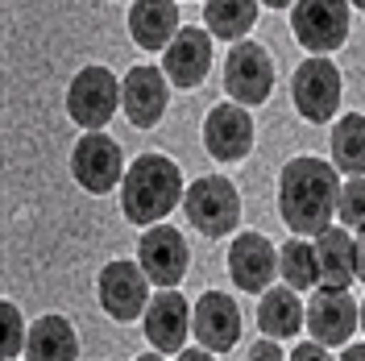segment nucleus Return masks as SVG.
Listing matches in <instances>:
<instances>
[{
  "label": "nucleus",
  "instance_id": "obj_1",
  "mask_svg": "<svg viewBox=\"0 0 365 361\" xmlns=\"http://www.w3.org/2000/svg\"><path fill=\"white\" fill-rule=\"evenodd\" d=\"M341 203V171L324 158H291L278 175V216L291 233H319Z\"/></svg>",
  "mask_w": 365,
  "mask_h": 361
},
{
  "label": "nucleus",
  "instance_id": "obj_2",
  "mask_svg": "<svg viewBox=\"0 0 365 361\" xmlns=\"http://www.w3.org/2000/svg\"><path fill=\"white\" fill-rule=\"evenodd\" d=\"M182 203V171L166 154H141L120 179V212L137 228L166 220Z\"/></svg>",
  "mask_w": 365,
  "mask_h": 361
},
{
  "label": "nucleus",
  "instance_id": "obj_3",
  "mask_svg": "<svg viewBox=\"0 0 365 361\" xmlns=\"http://www.w3.org/2000/svg\"><path fill=\"white\" fill-rule=\"evenodd\" d=\"M182 212L204 237H228L241 225V191L225 175H200L182 191Z\"/></svg>",
  "mask_w": 365,
  "mask_h": 361
},
{
  "label": "nucleus",
  "instance_id": "obj_4",
  "mask_svg": "<svg viewBox=\"0 0 365 361\" xmlns=\"http://www.w3.org/2000/svg\"><path fill=\"white\" fill-rule=\"evenodd\" d=\"M341 71L332 67L328 54H312L303 59L291 75V100H295V113L312 125H328L332 113L341 108Z\"/></svg>",
  "mask_w": 365,
  "mask_h": 361
},
{
  "label": "nucleus",
  "instance_id": "obj_5",
  "mask_svg": "<svg viewBox=\"0 0 365 361\" xmlns=\"http://www.w3.org/2000/svg\"><path fill=\"white\" fill-rule=\"evenodd\" d=\"M120 108V79L108 67H79L67 83V116L79 129H104Z\"/></svg>",
  "mask_w": 365,
  "mask_h": 361
},
{
  "label": "nucleus",
  "instance_id": "obj_6",
  "mask_svg": "<svg viewBox=\"0 0 365 361\" xmlns=\"http://www.w3.org/2000/svg\"><path fill=\"white\" fill-rule=\"evenodd\" d=\"M291 34L312 54H332L349 38V0H295Z\"/></svg>",
  "mask_w": 365,
  "mask_h": 361
},
{
  "label": "nucleus",
  "instance_id": "obj_7",
  "mask_svg": "<svg viewBox=\"0 0 365 361\" xmlns=\"http://www.w3.org/2000/svg\"><path fill=\"white\" fill-rule=\"evenodd\" d=\"M96 295H100L104 316H113L116 324H133L150 307V274L141 270V262L133 266L129 258H116V262H108L100 270Z\"/></svg>",
  "mask_w": 365,
  "mask_h": 361
},
{
  "label": "nucleus",
  "instance_id": "obj_8",
  "mask_svg": "<svg viewBox=\"0 0 365 361\" xmlns=\"http://www.w3.org/2000/svg\"><path fill=\"white\" fill-rule=\"evenodd\" d=\"M125 171L129 166H125L120 146L108 133H100V129H88V133L75 141V150H71V175L91 195H104V191L120 187Z\"/></svg>",
  "mask_w": 365,
  "mask_h": 361
},
{
  "label": "nucleus",
  "instance_id": "obj_9",
  "mask_svg": "<svg viewBox=\"0 0 365 361\" xmlns=\"http://www.w3.org/2000/svg\"><path fill=\"white\" fill-rule=\"evenodd\" d=\"M225 91L237 100V104H266L274 91V59L266 54V46L257 42H232L225 63Z\"/></svg>",
  "mask_w": 365,
  "mask_h": 361
},
{
  "label": "nucleus",
  "instance_id": "obj_10",
  "mask_svg": "<svg viewBox=\"0 0 365 361\" xmlns=\"http://www.w3.org/2000/svg\"><path fill=\"white\" fill-rule=\"evenodd\" d=\"M137 262L150 274L154 287H179L187 266H191V249L187 237L170 225H150L137 237Z\"/></svg>",
  "mask_w": 365,
  "mask_h": 361
},
{
  "label": "nucleus",
  "instance_id": "obj_11",
  "mask_svg": "<svg viewBox=\"0 0 365 361\" xmlns=\"http://www.w3.org/2000/svg\"><path fill=\"white\" fill-rule=\"evenodd\" d=\"M361 324V303L349 295V287H319L307 303V332L324 340L328 349L349 345V337Z\"/></svg>",
  "mask_w": 365,
  "mask_h": 361
},
{
  "label": "nucleus",
  "instance_id": "obj_12",
  "mask_svg": "<svg viewBox=\"0 0 365 361\" xmlns=\"http://www.w3.org/2000/svg\"><path fill=\"white\" fill-rule=\"evenodd\" d=\"M191 337L207 345L212 353H232L241 340V307L225 291H204L200 303L191 307Z\"/></svg>",
  "mask_w": 365,
  "mask_h": 361
},
{
  "label": "nucleus",
  "instance_id": "obj_13",
  "mask_svg": "<svg viewBox=\"0 0 365 361\" xmlns=\"http://www.w3.org/2000/svg\"><path fill=\"white\" fill-rule=\"evenodd\" d=\"M166 71L162 67H129L120 79V108L129 116V125L137 129H154L162 116H166Z\"/></svg>",
  "mask_w": 365,
  "mask_h": 361
},
{
  "label": "nucleus",
  "instance_id": "obj_14",
  "mask_svg": "<svg viewBox=\"0 0 365 361\" xmlns=\"http://www.w3.org/2000/svg\"><path fill=\"white\" fill-rule=\"evenodd\" d=\"M278 274V249L262 237V233H241L232 237L228 249V278L232 287L245 295H262Z\"/></svg>",
  "mask_w": 365,
  "mask_h": 361
},
{
  "label": "nucleus",
  "instance_id": "obj_15",
  "mask_svg": "<svg viewBox=\"0 0 365 361\" xmlns=\"http://www.w3.org/2000/svg\"><path fill=\"white\" fill-rule=\"evenodd\" d=\"M204 146L216 162H241L253 150V116L245 104H216L204 121Z\"/></svg>",
  "mask_w": 365,
  "mask_h": 361
},
{
  "label": "nucleus",
  "instance_id": "obj_16",
  "mask_svg": "<svg viewBox=\"0 0 365 361\" xmlns=\"http://www.w3.org/2000/svg\"><path fill=\"white\" fill-rule=\"evenodd\" d=\"M141 320H145V337L154 345V353L175 357L182 349V340H187V332H191V303L175 287H162L158 295H150V307H145Z\"/></svg>",
  "mask_w": 365,
  "mask_h": 361
},
{
  "label": "nucleus",
  "instance_id": "obj_17",
  "mask_svg": "<svg viewBox=\"0 0 365 361\" xmlns=\"http://www.w3.org/2000/svg\"><path fill=\"white\" fill-rule=\"evenodd\" d=\"M166 79L175 88H200L212 67V34L200 25H182L166 46Z\"/></svg>",
  "mask_w": 365,
  "mask_h": 361
},
{
  "label": "nucleus",
  "instance_id": "obj_18",
  "mask_svg": "<svg viewBox=\"0 0 365 361\" xmlns=\"http://www.w3.org/2000/svg\"><path fill=\"white\" fill-rule=\"evenodd\" d=\"M179 4L175 0H133L129 9V38L141 50H166L179 34Z\"/></svg>",
  "mask_w": 365,
  "mask_h": 361
},
{
  "label": "nucleus",
  "instance_id": "obj_19",
  "mask_svg": "<svg viewBox=\"0 0 365 361\" xmlns=\"http://www.w3.org/2000/svg\"><path fill=\"white\" fill-rule=\"evenodd\" d=\"M316 266L319 287H353L357 283V262H353V233L341 225H328L316 233Z\"/></svg>",
  "mask_w": 365,
  "mask_h": 361
},
{
  "label": "nucleus",
  "instance_id": "obj_20",
  "mask_svg": "<svg viewBox=\"0 0 365 361\" xmlns=\"http://www.w3.org/2000/svg\"><path fill=\"white\" fill-rule=\"evenodd\" d=\"M257 324L274 340L299 337V328L307 324V307H303V299H299L295 287H266L262 291V303H257Z\"/></svg>",
  "mask_w": 365,
  "mask_h": 361
},
{
  "label": "nucleus",
  "instance_id": "obj_21",
  "mask_svg": "<svg viewBox=\"0 0 365 361\" xmlns=\"http://www.w3.org/2000/svg\"><path fill=\"white\" fill-rule=\"evenodd\" d=\"M25 357L29 361H75L79 357V337H75L71 320L67 316H38L29 324Z\"/></svg>",
  "mask_w": 365,
  "mask_h": 361
},
{
  "label": "nucleus",
  "instance_id": "obj_22",
  "mask_svg": "<svg viewBox=\"0 0 365 361\" xmlns=\"http://www.w3.org/2000/svg\"><path fill=\"white\" fill-rule=\"evenodd\" d=\"M328 146H332V166L341 175H365V113H344L332 125Z\"/></svg>",
  "mask_w": 365,
  "mask_h": 361
},
{
  "label": "nucleus",
  "instance_id": "obj_23",
  "mask_svg": "<svg viewBox=\"0 0 365 361\" xmlns=\"http://www.w3.org/2000/svg\"><path fill=\"white\" fill-rule=\"evenodd\" d=\"M257 4L262 0H204V25L212 38L241 42L257 21Z\"/></svg>",
  "mask_w": 365,
  "mask_h": 361
},
{
  "label": "nucleus",
  "instance_id": "obj_24",
  "mask_svg": "<svg viewBox=\"0 0 365 361\" xmlns=\"http://www.w3.org/2000/svg\"><path fill=\"white\" fill-rule=\"evenodd\" d=\"M278 274H282L287 287H295V291H312V287H319L316 241H303V237L295 233L287 245L278 249Z\"/></svg>",
  "mask_w": 365,
  "mask_h": 361
},
{
  "label": "nucleus",
  "instance_id": "obj_25",
  "mask_svg": "<svg viewBox=\"0 0 365 361\" xmlns=\"http://www.w3.org/2000/svg\"><path fill=\"white\" fill-rule=\"evenodd\" d=\"M336 216H341V225H349V228L365 225V175H349V183H341Z\"/></svg>",
  "mask_w": 365,
  "mask_h": 361
},
{
  "label": "nucleus",
  "instance_id": "obj_26",
  "mask_svg": "<svg viewBox=\"0 0 365 361\" xmlns=\"http://www.w3.org/2000/svg\"><path fill=\"white\" fill-rule=\"evenodd\" d=\"M0 316H4V357H21L25 353V340H29V324L21 320L17 303H0Z\"/></svg>",
  "mask_w": 365,
  "mask_h": 361
},
{
  "label": "nucleus",
  "instance_id": "obj_27",
  "mask_svg": "<svg viewBox=\"0 0 365 361\" xmlns=\"http://www.w3.org/2000/svg\"><path fill=\"white\" fill-rule=\"evenodd\" d=\"M291 357L295 361H312V357H332V349H328V345H324V340H299L295 349H291Z\"/></svg>",
  "mask_w": 365,
  "mask_h": 361
},
{
  "label": "nucleus",
  "instance_id": "obj_28",
  "mask_svg": "<svg viewBox=\"0 0 365 361\" xmlns=\"http://www.w3.org/2000/svg\"><path fill=\"white\" fill-rule=\"evenodd\" d=\"M250 357L253 361H262V357H266V361H278V357H287V353H282V349H278V340H257V345H253V349H250Z\"/></svg>",
  "mask_w": 365,
  "mask_h": 361
},
{
  "label": "nucleus",
  "instance_id": "obj_29",
  "mask_svg": "<svg viewBox=\"0 0 365 361\" xmlns=\"http://www.w3.org/2000/svg\"><path fill=\"white\" fill-rule=\"evenodd\" d=\"M353 262H357V278L365 283V225H357L353 233Z\"/></svg>",
  "mask_w": 365,
  "mask_h": 361
},
{
  "label": "nucleus",
  "instance_id": "obj_30",
  "mask_svg": "<svg viewBox=\"0 0 365 361\" xmlns=\"http://www.w3.org/2000/svg\"><path fill=\"white\" fill-rule=\"evenodd\" d=\"M344 361H365V345H341Z\"/></svg>",
  "mask_w": 365,
  "mask_h": 361
},
{
  "label": "nucleus",
  "instance_id": "obj_31",
  "mask_svg": "<svg viewBox=\"0 0 365 361\" xmlns=\"http://www.w3.org/2000/svg\"><path fill=\"white\" fill-rule=\"evenodd\" d=\"M262 4H266V9H291L295 0H262Z\"/></svg>",
  "mask_w": 365,
  "mask_h": 361
},
{
  "label": "nucleus",
  "instance_id": "obj_32",
  "mask_svg": "<svg viewBox=\"0 0 365 361\" xmlns=\"http://www.w3.org/2000/svg\"><path fill=\"white\" fill-rule=\"evenodd\" d=\"M349 4H357V9H361V13H365V0H349Z\"/></svg>",
  "mask_w": 365,
  "mask_h": 361
},
{
  "label": "nucleus",
  "instance_id": "obj_33",
  "mask_svg": "<svg viewBox=\"0 0 365 361\" xmlns=\"http://www.w3.org/2000/svg\"><path fill=\"white\" fill-rule=\"evenodd\" d=\"M361 328H365V299H361Z\"/></svg>",
  "mask_w": 365,
  "mask_h": 361
}]
</instances>
